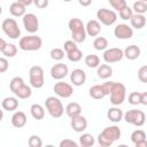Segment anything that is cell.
I'll return each instance as SVG.
<instances>
[{"instance_id":"6da1fadb","label":"cell","mask_w":147,"mask_h":147,"mask_svg":"<svg viewBox=\"0 0 147 147\" xmlns=\"http://www.w3.org/2000/svg\"><path fill=\"white\" fill-rule=\"evenodd\" d=\"M122 136L121 129L117 125H110L105 127L99 134H98V144L101 147H109L111 146L116 140H118Z\"/></svg>"},{"instance_id":"7a4b0ae2","label":"cell","mask_w":147,"mask_h":147,"mask_svg":"<svg viewBox=\"0 0 147 147\" xmlns=\"http://www.w3.org/2000/svg\"><path fill=\"white\" fill-rule=\"evenodd\" d=\"M68 28L71 32V39L77 42V44H82L85 41L86 39V26L85 24L83 23V21L80 18H77V17H74V18H70L69 22H68Z\"/></svg>"},{"instance_id":"3957f363","label":"cell","mask_w":147,"mask_h":147,"mask_svg":"<svg viewBox=\"0 0 147 147\" xmlns=\"http://www.w3.org/2000/svg\"><path fill=\"white\" fill-rule=\"evenodd\" d=\"M42 46V40L39 36L37 34H29V36H25V37H22L20 38V41H18V47L22 49V51H25V52H34V51H38L40 49Z\"/></svg>"},{"instance_id":"277c9868","label":"cell","mask_w":147,"mask_h":147,"mask_svg":"<svg viewBox=\"0 0 147 147\" xmlns=\"http://www.w3.org/2000/svg\"><path fill=\"white\" fill-rule=\"evenodd\" d=\"M45 108L53 118H60L65 111L62 101L56 96H48L45 100Z\"/></svg>"},{"instance_id":"5b68a950","label":"cell","mask_w":147,"mask_h":147,"mask_svg":"<svg viewBox=\"0 0 147 147\" xmlns=\"http://www.w3.org/2000/svg\"><path fill=\"white\" fill-rule=\"evenodd\" d=\"M110 103L113 106H121L126 98V87L122 83L114 82L111 92H110Z\"/></svg>"},{"instance_id":"8992f818","label":"cell","mask_w":147,"mask_h":147,"mask_svg":"<svg viewBox=\"0 0 147 147\" xmlns=\"http://www.w3.org/2000/svg\"><path fill=\"white\" fill-rule=\"evenodd\" d=\"M1 29L3 33L10 39H18L21 37V29L18 23L14 18H5L1 23Z\"/></svg>"},{"instance_id":"52a82bcc","label":"cell","mask_w":147,"mask_h":147,"mask_svg":"<svg viewBox=\"0 0 147 147\" xmlns=\"http://www.w3.org/2000/svg\"><path fill=\"white\" fill-rule=\"evenodd\" d=\"M29 79L30 85L33 88H41L45 84L44 69L40 65H33L29 70Z\"/></svg>"},{"instance_id":"ba28073f","label":"cell","mask_w":147,"mask_h":147,"mask_svg":"<svg viewBox=\"0 0 147 147\" xmlns=\"http://www.w3.org/2000/svg\"><path fill=\"white\" fill-rule=\"evenodd\" d=\"M124 121L127 124L134 125V126H142L146 123V115L142 110L139 109H130L124 114Z\"/></svg>"},{"instance_id":"9c48e42d","label":"cell","mask_w":147,"mask_h":147,"mask_svg":"<svg viewBox=\"0 0 147 147\" xmlns=\"http://www.w3.org/2000/svg\"><path fill=\"white\" fill-rule=\"evenodd\" d=\"M96 18H98V21L101 24L107 25V26H110V25L115 24V22L117 21V14L113 9L100 8L96 11Z\"/></svg>"},{"instance_id":"30bf717a","label":"cell","mask_w":147,"mask_h":147,"mask_svg":"<svg viewBox=\"0 0 147 147\" xmlns=\"http://www.w3.org/2000/svg\"><path fill=\"white\" fill-rule=\"evenodd\" d=\"M22 22H23L24 29H25L29 33H31V34L36 33V32L39 30V20H38V17H37L34 14H32V13L25 14V15L23 16V18H22Z\"/></svg>"},{"instance_id":"8fae6325","label":"cell","mask_w":147,"mask_h":147,"mask_svg":"<svg viewBox=\"0 0 147 147\" xmlns=\"http://www.w3.org/2000/svg\"><path fill=\"white\" fill-rule=\"evenodd\" d=\"M53 91L55 92V94L59 98H64L68 99L74 93V87L71 84L65 83L63 80H59L57 83H55V85L53 86Z\"/></svg>"},{"instance_id":"7c38bea8","label":"cell","mask_w":147,"mask_h":147,"mask_svg":"<svg viewBox=\"0 0 147 147\" xmlns=\"http://www.w3.org/2000/svg\"><path fill=\"white\" fill-rule=\"evenodd\" d=\"M124 57V51L118 47L107 48L103 52V60L106 63H116Z\"/></svg>"},{"instance_id":"4fadbf2b","label":"cell","mask_w":147,"mask_h":147,"mask_svg":"<svg viewBox=\"0 0 147 147\" xmlns=\"http://www.w3.org/2000/svg\"><path fill=\"white\" fill-rule=\"evenodd\" d=\"M114 36L121 40L131 39L133 37V28L130 26L129 24H125V23L117 24L114 29Z\"/></svg>"},{"instance_id":"5bb4252c","label":"cell","mask_w":147,"mask_h":147,"mask_svg":"<svg viewBox=\"0 0 147 147\" xmlns=\"http://www.w3.org/2000/svg\"><path fill=\"white\" fill-rule=\"evenodd\" d=\"M68 74H69V68L67 64L62 62H59L51 68V77L55 80H62L68 76Z\"/></svg>"},{"instance_id":"9a60e30c","label":"cell","mask_w":147,"mask_h":147,"mask_svg":"<svg viewBox=\"0 0 147 147\" xmlns=\"http://www.w3.org/2000/svg\"><path fill=\"white\" fill-rule=\"evenodd\" d=\"M70 82L74 86H82L86 82V72L83 69H74L70 74Z\"/></svg>"},{"instance_id":"2e32d148","label":"cell","mask_w":147,"mask_h":147,"mask_svg":"<svg viewBox=\"0 0 147 147\" xmlns=\"http://www.w3.org/2000/svg\"><path fill=\"white\" fill-rule=\"evenodd\" d=\"M70 126L76 132H84L87 129V119L83 115L72 117L70 121Z\"/></svg>"},{"instance_id":"e0dca14e","label":"cell","mask_w":147,"mask_h":147,"mask_svg":"<svg viewBox=\"0 0 147 147\" xmlns=\"http://www.w3.org/2000/svg\"><path fill=\"white\" fill-rule=\"evenodd\" d=\"M107 118L114 123H118L124 118V113L118 106H114L107 110Z\"/></svg>"},{"instance_id":"ac0fdd59","label":"cell","mask_w":147,"mask_h":147,"mask_svg":"<svg viewBox=\"0 0 147 147\" xmlns=\"http://www.w3.org/2000/svg\"><path fill=\"white\" fill-rule=\"evenodd\" d=\"M85 26H86V33L90 37H98L101 32V23L98 20H90Z\"/></svg>"},{"instance_id":"d6986e66","label":"cell","mask_w":147,"mask_h":147,"mask_svg":"<svg viewBox=\"0 0 147 147\" xmlns=\"http://www.w3.org/2000/svg\"><path fill=\"white\" fill-rule=\"evenodd\" d=\"M28 122V118H26V115L23 113V111H15L11 116V125L14 127H17V129H21L23 126H25Z\"/></svg>"},{"instance_id":"ffe728a7","label":"cell","mask_w":147,"mask_h":147,"mask_svg":"<svg viewBox=\"0 0 147 147\" xmlns=\"http://www.w3.org/2000/svg\"><path fill=\"white\" fill-rule=\"evenodd\" d=\"M26 7L24 6V5H22L21 2H18V1H14V2H11L10 3V6H9V13H10V15L11 16H14V17H23L26 13H25V9Z\"/></svg>"},{"instance_id":"44dd1931","label":"cell","mask_w":147,"mask_h":147,"mask_svg":"<svg viewBox=\"0 0 147 147\" xmlns=\"http://www.w3.org/2000/svg\"><path fill=\"white\" fill-rule=\"evenodd\" d=\"M88 94H90V96L92 99L101 100V99H103L107 95V92H106L103 85L100 84V85H93V86H91L90 90H88Z\"/></svg>"},{"instance_id":"7402d4cb","label":"cell","mask_w":147,"mask_h":147,"mask_svg":"<svg viewBox=\"0 0 147 147\" xmlns=\"http://www.w3.org/2000/svg\"><path fill=\"white\" fill-rule=\"evenodd\" d=\"M1 107L3 110L7 111H15L18 108V100L15 96H7L2 100Z\"/></svg>"},{"instance_id":"603a6c76","label":"cell","mask_w":147,"mask_h":147,"mask_svg":"<svg viewBox=\"0 0 147 147\" xmlns=\"http://www.w3.org/2000/svg\"><path fill=\"white\" fill-rule=\"evenodd\" d=\"M140 47L137 45H130L124 49V57H126L130 61H134L140 56Z\"/></svg>"},{"instance_id":"cb8c5ba5","label":"cell","mask_w":147,"mask_h":147,"mask_svg":"<svg viewBox=\"0 0 147 147\" xmlns=\"http://www.w3.org/2000/svg\"><path fill=\"white\" fill-rule=\"evenodd\" d=\"M130 23L133 29L140 30V29L145 28V25L147 23V18L144 16V14H133L132 18L130 20Z\"/></svg>"},{"instance_id":"d4e9b609","label":"cell","mask_w":147,"mask_h":147,"mask_svg":"<svg viewBox=\"0 0 147 147\" xmlns=\"http://www.w3.org/2000/svg\"><path fill=\"white\" fill-rule=\"evenodd\" d=\"M65 114L70 118L82 115V106L78 102H69L65 107Z\"/></svg>"},{"instance_id":"484cf974","label":"cell","mask_w":147,"mask_h":147,"mask_svg":"<svg viewBox=\"0 0 147 147\" xmlns=\"http://www.w3.org/2000/svg\"><path fill=\"white\" fill-rule=\"evenodd\" d=\"M96 75L101 79H108L113 76V68L109 64H100L96 68Z\"/></svg>"},{"instance_id":"4316f807","label":"cell","mask_w":147,"mask_h":147,"mask_svg":"<svg viewBox=\"0 0 147 147\" xmlns=\"http://www.w3.org/2000/svg\"><path fill=\"white\" fill-rule=\"evenodd\" d=\"M30 113L31 116L37 121H40L45 117V108L39 103H33L30 107Z\"/></svg>"},{"instance_id":"83f0119b","label":"cell","mask_w":147,"mask_h":147,"mask_svg":"<svg viewBox=\"0 0 147 147\" xmlns=\"http://www.w3.org/2000/svg\"><path fill=\"white\" fill-rule=\"evenodd\" d=\"M18 99H29L32 94V90H31V86L26 85V84H23L15 93H14Z\"/></svg>"},{"instance_id":"f1b7e54d","label":"cell","mask_w":147,"mask_h":147,"mask_svg":"<svg viewBox=\"0 0 147 147\" xmlns=\"http://www.w3.org/2000/svg\"><path fill=\"white\" fill-rule=\"evenodd\" d=\"M84 62H85V64H86L88 68H91V69L98 68V67L100 65V57H99L98 55H95V54H88V55L85 56Z\"/></svg>"},{"instance_id":"f546056e","label":"cell","mask_w":147,"mask_h":147,"mask_svg":"<svg viewBox=\"0 0 147 147\" xmlns=\"http://www.w3.org/2000/svg\"><path fill=\"white\" fill-rule=\"evenodd\" d=\"M95 144V139L91 133H83L79 137V145L82 147H91Z\"/></svg>"},{"instance_id":"4dcf8cb0","label":"cell","mask_w":147,"mask_h":147,"mask_svg":"<svg viewBox=\"0 0 147 147\" xmlns=\"http://www.w3.org/2000/svg\"><path fill=\"white\" fill-rule=\"evenodd\" d=\"M93 47L96 51H106L108 48V40L105 37H96L93 40Z\"/></svg>"},{"instance_id":"1f68e13d","label":"cell","mask_w":147,"mask_h":147,"mask_svg":"<svg viewBox=\"0 0 147 147\" xmlns=\"http://www.w3.org/2000/svg\"><path fill=\"white\" fill-rule=\"evenodd\" d=\"M65 55H67L68 60L71 61V62H79L83 59V53L78 47L72 49V51H70V52H68V53H65Z\"/></svg>"},{"instance_id":"d6a6232c","label":"cell","mask_w":147,"mask_h":147,"mask_svg":"<svg viewBox=\"0 0 147 147\" xmlns=\"http://www.w3.org/2000/svg\"><path fill=\"white\" fill-rule=\"evenodd\" d=\"M23 84H25L24 83V79L22 77H20V76H16V77H13L11 78V80L9 83V88H10V91L13 93H15Z\"/></svg>"},{"instance_id":"836d02e7","label":"cell","mask_w":147,"mask_h":147,"mask_svg":"<svg viewBox=\"0 0 147 147\" xmlns=\"http://www.w3.org/2000/svg\"><path fill=\"white\" fill-rule=\"evenodd\" d=\"M132 9H133L134 14H145L147 11V2L141 1V0H137L133 3Z\"/></svg>"},{"instance_id":"e575fe53","label":"cell","mask_w":147,"mask_h":147,"mask_svg":"<svg viewBox=\"0 0 147 147\" xmlns=\"http://www.w3.org/2000/svg\"><path fill=\"white\" fill-rule=\"evenodd\" d=\"M1 53H2V55L6 56V57H14V56L17 54V47H16V45L8 42L7 46L5 47V49L1 51Z\"/></svg>"},{"instance_id":"d590c367","label":"cell","mask_w":147,"mask_h":147,"mask_svg":"<svg viewBox=\"0 0 147 147\" xmlns=\"http://www.w3.org/2000/svg\"><path fill=\"white\" fill-rule=\"evenodd\" d=\"M130 138H131V141H132L133 144H137V142H139V141L146 139V133H145L144 130L138 129V130H134V131L131 133V137H130Z\"/></svg>"},{"instance_id":"8d00e7d4","label":"cell","mask_w":147,"mask_h":147,"mask_svg":"<svg viewBox=\"0 0 147 147\" xmlns=\"http://www.w3.org/2000/svg\"><path fill=\"white\" fill-rule=\"evenodd\" d=\"M64 49L62 48H59V47H55V48H52L51 52H49V55H51V59L52 60H55V61H61L63 60L64 57Z\"/></svg>"},{"instance_id":"74e56055","label":"cell","mask_w":147,"mask_h":147,"mask_svg":"<svg viewBox=\"0 0 147 147\" xmlns=\"http://www.w3.org/2000/svg\"><path fill=\"white\" fill-rule=\"evenodd\" d=\"M119 13V17L122 18V20H124V21H130L131 18H132V16H133V9L131 8V7H129V6H126V7H124L121 11H118Z\"/></svg>"},{"instance_id":"f35d334b","label":"cell","mask_w":147,"mask_h":147,"mask_svg":"<svg viewBox=\"0 0 147 147\" xmlns=\"http://www.w3.org/2000/svg\"><path fill=\"white\" fill-rule=\"evenodd\" d=\"M28 145L30 147H41L42 146V140H41V138L39 136L32 134L28 139Z\"/></svg>"},{"instance_id":"ab89813d","label":"cell","mask_w":147,"mask_h":147,"mask_svg":"<svg viewBox=\"0 0 147 147\" xmlns=\"http://www.w3.org/2000/svg\"><path fill=\"white\" fill-rule=\"evenodd\" d=\"M108 2L110 3V6L113 7V9L121 11L124 7H126V0H108Z\"/></svg>"},{"instance_id":"60d3db41","label":"cell","mask_w":147,"mask_h":147,"mask_svg":"<svg viewBox=\"0 0 147 147\" xmlns=\"http://www.w3.org/2000/svg\"><path fill=\"white\" fill-rule=\"evenodd\" d=\"M140 100H141V93L140 92H131L129 94V103L132 106H137L140 105Z\"/></svg>"},{"instance_id":"b9f144b4","label":"cell","mask_w":147,"mask_h":147,"mask_svg":"<svg viewBox=\"0 0 147 147\" xmlns=\"http://www.w3.org/2000/svg\"><path fill=\"white\" fill-rule=\"evenodd\" d=\"M138 79L141 83H146L147 84V64L139 68V70H138Z\"/></svg>"},{"instance_id":"7bdbcfd3","label":"cell","mask_w":147,"mask_h":147,"mask_svg":"<svg viewBox=\"0 0 147 147\" xmlns=\"http://www.w3.org/2000/svg\"><path fill=\"white\" fill-rule=\"evenodd\" d=\"M78 145H79V142H76V141H74L71 139H68V138L61 140L60 144H59L60 147H78Z\"/></svg>"},{"instance_id":"ee69618b","label":"cell","mask_w":147,"mask_h":147,"mask_svg":"<svg viewBox=\"0 0 147 147\" xmlns=\"http://www.w3.org/2000/svg\"><path fill=\"white\" fill-rule=\"evenodd\" d=\"M77 47H78V46H77V42H75L72 39H71V40H67V41H64V44H63V49H64L65 53H68V52L75 49V48H77Z\"/></svg>"},{"instance_id":"f6af8a7d","label":"cell","mask_w":147,"mask_h":147,"mask_svg":"<svg viewBox=\"0 0 147 147\" xmlns=\"http://www.w3.org/2000/svg\"><path fill=\"white\" fill-rule=\"evenodd\" d=\"M8 68H9V62H8V60L6 59V56L0 57V72H1V74L6 72V71L8 70Z\"/></svg>"},{"instance_id":"bcb514c9","label":"cell","mask_w":147,"mask_h":147,"mask_svg":"<svg viewBox=\"0 0 147 147\" xmlns=\"http://www.w3.org/2000/svg\"><path fill=\"white\" fill-rule=\"evenodd\" d=\"M33 3H34V6H36L37 8L44 9V8H46V7L48 6L49 0H33Z\"/></svg>"},{"instance_id":"7dc6e473","label":"cell","mask_w":147,"mask_h":147,"mask_svg":"<svg viewBox=\"0 0 147 147\" xmlns=\"http://www.w3.org/2000/svg\"><path fill=\"white\" fill-rule=\"evenodd\" d=\"M140 103L144 105V106H147V92H142V93H141V100H140Z\"/></svg>"},{"instance_id":"c3c4849f","label":"cell","mask_w":147,"mask_h":147,"mask_svg":"<svg viewBox=\"0 0 147 147\" xmlns=\"http://www.w3.org/2000/svg\"><path fill=\"white\" fill-rule=\"evenodd\" d=\"M92 1H93V0H78L79 5L83 6V7H88V6L92 3Z\"/></svg>"},{"instance_id":"681fc988","label":"cell","mask_w":147,"mask_h":147,"mask_svg":"<svg viewBox=\"0 0 147 147\" xmlns=\"http://www.w3.org/2000/svg\"><path fill=\"white\" fill-rule=\"evenodd\" d=\"M134 146H136V147H147V139L141 140V141H139V142L134 144Z\"/></svg>"},{"instance_id":"f907efd6","label":"cell","mask_w":147,"mask_h":147,"mask_svg":"<svg viewBox=\"0 0 147 147\" xmlns=\"http://www.w3.org/2000/svg\"><path fill=\"white\" fill-rule=\"evenodd\" d=\"M7 44H8V42H7L3 38H0V52L5 49V47L7 46Z\"/></svg>"},{"instance_id":"816d5d0a","label":"cell","mask_w":147,"mask_h":147,"mask_svg":"<svg viewBox=\"0 0 147 147\" xmlns=\"http://www.w3.org/2000/svg\"><path fill=\"white\" fill-rule=\"evenodd\" d=\"M16 1L21 2V3H22V5H24L25 7H26V6H30V5H32V3H33V0H16Z\"/></svg>"},{"instance_id":"f5cc1de1","label":"cell","mask_w":147,"mask_h":147,"mask_svg":"<svg viewBox=\"0 0 147 147\" xmlns=\"http://www.w3.org/2000/svg\"><path fill=\"white\" fill-rule=\"evenodd\" d=\"M62 1H64V2H70V1H72V0H62Z\"/></svg>"},{"instance_id":"db71d44e","label":"cell","mask_w":147,"mask_h":147,"mask_svg":"<svg viewBox=\"0 0 147 147\" xmlns=\"http://www.w3.org/2000/svg\"><path fill=\"white\" fill-rule=\"evenodd\" d=\"M141 1H145V2H147V0H141Z\"/></svg>"}]
</instances>
